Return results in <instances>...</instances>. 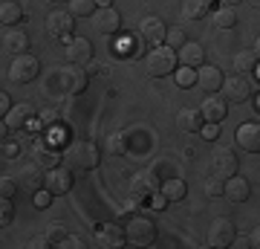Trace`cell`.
I'll list each match as a JSON object with an SVG mask.
<instances>
[{
	"label": "cell",
	"mask_w": 260,
	"mask_h": 249,
	"mask_svg": "<svg viewBox=\"0 0 260 249\" xmlns=\"http://www.w3.org/2000/svg\"><path fill=\"white\" fill-rule=\"evenodd\" d=\"M61 162H67L70 171H93L99 162H102V154H99V145L90 142V139H78L67 148V154L61 157Z\"/></svg>",
	"instance_id": "obj_1"
},
{
	"label": "cell",
	"mask_w": 260,
	"mask_h": 249,
	"mask_svg": "<svg viewBox=\"0 0 260 249\" xmlns=\"http://www.w3.org/2000/svg\"><path fill=\"white\" fill-rule=\"evenodd\" d=\"M145 67H148V75L153 78H165L177 70V52L171 49V46H156V49H150L148 58H145Z\"/></svg>",
	"instance_id": "obj_2"
},
{
	"label": "cell",
	"mask_w": 260,
	"mask_h": 249,
	"mask_svg": "<svg viewBox=\"0 0 260 249\" xmlns=\"http://www.w3.org/2000/svg\"><path fill=\"white\" fill-rule=\"evenodd\" d=\"M124 238H127V243H133V246H148V243H153L156 240V223L150 220V217H133V220L124 226Z\"/></svg>",
	"instance_id": "obj_3"
},
{
	"label": "cell",
	"mask_w": 260,
	"mask_h": 249,
	"mask_svg": "<svg viewBox=\"0 0 260 249\" xmlns=\"http://www.w3.org/2000/svg\"><path fill=\"white\" fill-rule=\"evenodd\" d=\"M38 73H41V61H38L35 56H29V52H23V56H15V61H12V67H9V78H12L15 84L35 81Z\"/></svg>",
	"instance_id": "obj_4"
},
{
	"label": "cell",
	"mask_w": 260,
	"mask_h": 249,
	"mask_svg": "<svg viewBox=\"0 0 260 249\" xmlns=\"http://www.w3.org/2000/svg\"><path fill=\"white\" fill-rule=\"evenodd\" d=\"M44 188L49 194H70V188H73V171L67 165L49 168L47 174H44Z\"/></svg>",
	"instance_id": "obj_5"
},
{
	"label": "cell",
	"mask_w": 260,
	"mask_h": 249,
	"mask_svg": "<svg viewBox=\"0 0 260 249\" xmlns=\"http://www.w3.org/2000/svg\"><path fill=\"white\" fill-rule=\"evenodd\" d=\"M47 29L52 38H61V41H70L73 38V29H75V18L70 15V12H49L47 15Z\"/></svg>",
	"instance_id": "obj_6"
},
{
	"label": "cell",
	"mask_w": 260,
	"mask_h": 249,
	"mask_svg": "<svg viewBox=\"0 0 260 249\" xmlns=\"http://www.w3.org/2000/svg\"><path fill=\"white\" fill-rule=\"evenodd\" d=\"M211 162H214V174H220L223 180L237 174V168H240V159H237V154H234L232 148H214Z\"/></svg>",
	"instance_id": "obj_7"
},
{
	"label": "cell",
	"mask_w": 260,
	"mask_h": 249,
	"mask_svg": "<svg viewBox=\"0 0 260 249\" xmlns=\"http://www.w3.org/2000/svg\"><path fill=\"white\" fill-rule=\"evenodd\" d=\"M234 223L229 220V217H217V220L211 223V229H208V243H211L214 249H225V246H232V240H234Z\"/></svg>",
	"instance_id": "obj_8"
},
{
	"label": "cell",
	"mask_w": 260,
	"mask_h": 249,
	"mask_svg": "<svg viewBox=\"0 0 260 249\" xmlns=\"http://www.w3.org/2000/svg\"><path fill=\"white\" fill-rule=\"evenodd\" d=\"M220 90H225L223 93V99L225 102H234V104H240V102H246L249 99V93H251V81L246 78V75H234V78H223V87Z\"/></svg>",
	"instance_id": "obj_9"
},
{
	"label": "cell",
	"mask_w": 260,
	"mask_h": 249,
	"mask_svg": "<svg viewBox=\"0 0 260 249\" xmlns=\"http://www.w3.org/2000/svg\"><path fill=\"white\" fill-rule=\"evenodd\" d=\"M159 185H162V180L148 168V171L133 174V180H130V194H133V197H142V200H148L153 191H159Z\"/></svg>",
	"instance_id": "obj_10"
},
{
	"label": "cell",
	"mask_w": 260,
	"mask_h": 249,
	"mask_svg": "<svg viewBox=\"0 0 260 249\" xmlns=\"http://www.w3.org/2000/svg\"><path fill=\"white\" fill-rule=\"evenodd\" d=\"M200 116L203 122H214V125H220V122L229 116V102H225L223 96H205V102L200 104Z\"/></svg>",
	"instance_id": "obj_11"
},
{
	"label": "cell",
	"mask_w": 260,
	"mask_h": 249,
	"mask_svg": "<svg viewBox=\"0 0 260 249\" xmlns=\"http://www.w3.org/2000/svg\"><path fill=\"white\" fill-rule=\"evenodd\" d=\"M61 84H64V90L70 93V96H81V93L87 90V84H90V73L75 64V67H70V70H61Z\"/></svg>",
	"instance_id": "obj_12"
},
{
	"label": "cell",
	"mask_w": 260,
	"mask_h": 249,
	"mask_svg": "<svg viewBox=\"0 0 260 249\" xmlns=\"http://www.w3.org/2000/svg\"><path fill=\"white\" fill-rule=\"evenodd\" d=\"M93 23L102 35H116L121 29V15L113 6H102V9L93 12Z\"/></svg>",
	"instance_id": "obj_13"
},
{
	"label": "cell",
	"mask_w": 260,
	"mask_h": 249,
	"mask_svg": "<svg viewBox=\"0 0 260 249\" xmlns=\"http://www.w3.org/2000/svg\"><path fill=\"white\" fill-rule=\"evenodd\" d=\"M32 119H35V107L29 102H23V104H12L3 122L9 125V130H23L26 125H32Z\"/></svg>",
	"instance_id": "obj_14"
},
{
	"label": "cell",
	"mask_w": 260,
	"mask_h": 249,
	"mask_svg": "<svg viewBox=\"0 0 260 249\" xmlns=\"http://www.w3.org/2000/svg\"><path fill=\"white\" fill-rule=\"evenodd\" d=\"M197 84H200L205 93H220V87H223V70L214 67V64L197 67Z\"/></svg>",
	"instance_id": "obj_15"
},
{
	"label": "cell",
	"mask_w": 260,
	"mask_h": 249,
	"mask_svg": "<svg viewBox=\"0 0 260 249\" xmlns=\"http://www.w3.org/2000/svg\"><path fill=\"white\" fill-rule=\"evenodd\" d=\"M165 23H162V18H156V15H148V18L139 23V35L145 38V44H153L159 46L162 41H165Z\"/></svg>",
	"instance_id": "obj_16"
},
{
	"label": "cell",
	"mask_w": 260,
	"mask_h": 249,
	"mask_svg": "<svg viewBox=\"0 0 260 249\" xmlns=\"http://www.w3.org/2000/svg\"><path fill=\"white\" fill-rule=\"evenodd\" d=\"M177 61L182 67H191V70H197V67L205 64V49L197 41H185V44L177 49Z\"/></svg>",
	"instance_id": "obj_17"
},
{
	"label": "cell",
	"mask_w": 260,
	"mask_h": 249,
	"mask_svg": "<svg viewBox=\"0 0 260 249\" xmlns=\"http://www.w3.org/2000/svg\"><path fill=\"white\" fill-rule=\"evenodd\" d=\"M223 197H229L232 203H246V200L251 197V185H249V180H246V177H237V174H232L229 180H225Z\"/></svg>",
	"instance_id": "obj_18"
},
{
	"label": "cell",
	"mask_w": 260,
	"mask_h": 249,
	"mask_svg": "<svg viewBox=\"0 0 260 249\" xmlns=\"http://www.w3.org/2000/svg\"><path fill=\"white\" fill-rule=\"evenodd\" d=\"M44 168L38 165V162H26V165L18 171V180L15 183H20L26 191H38V188H44Z\"/></svg>",
	"instance_id": "obj_19"
},
{
	"label": "cell",
	"mask_w": 260,
	"mask_h": 249,
	"mask_svg": "<svg viewBox=\"0 0 260 249\" xmlns=\"http://www.w3.org/2000/svg\"><path fill=\"white\" fill-rule=\"evenodd\" d=\"M237 145L249 154H257L260 151V125L257 122H246L237 128Z\"/></svg>",
	"instance_id": "obj_20"
},
{
	"label": "cell",
	"mask_w": 260,
	"mask_h": 249,
	"mask_svg": "<svg viewBox=\"0 0 260 249\" xmlns=\"http://www.w3.org/2000/svg\"><path fill=\"white\" fill-rule=\"evenodd\" d=\"M67 58H70V64H87L93 58V44L87 38H70L67 41Z\"/></svg>",
	"instance_id": "obj_21"
},
{
	"label": "cell",
	"mask_w": 260,
	"mask_h": 249,
	"mask_svg": "<svg viewBox=\"0 0 260 249\" xmlns=\"http://www.w3.org/2000/svg\"><path fill=\"white\" fill-rule=\"evenodd\" d=\"M99 243L104 249H116V246H124L127 238H124V229L119 223H102L99 226Z\"/></svg>",
	"instance_id": "obj_22"
},
{
	"label": "cell",
	"mask_w": 260,
	"mask_h": 249,
	"mask_svg": "<svg viewBox=\"0 0 260 249\" xmlns=\"http://www.w3.org/2000/svg\"><path fill=\"white\" fill-rule=\"evenodd\" d=\"M3 46L9 49L12 56H23V52H29V35L23 32V29L12 26L6 35H3Z\"/></svg>",
	"instance_id": "obj_23"
},
{
	"label": "cell",
	"mask_w": 260,
	"mask_h": 249,
	"mask_svg": "<svg viewBox=\"0 0 260 249\" xmlns=\"http://www.w3.org/2000/svg\"><path fill=\"white\" fill-rule=\"evenodd\" d=\"M177 128L182 133H197L203 128V116H200V107H182L177 116Z\"/></svg>",
	"instance_id": "obj_24"
},
{
	"label": "cell",
	"mask_w": 260,
	"mask_h": 249,
	"mask_svg": "<svg viewBox=\"0 0 260 249\" xmlns=\"http://www.w3.org/2000/svg\"><path fill=\"white\" fill-rule=\"evenodd\" d=\"M32 159H35L44 171H49V168H55L58 162H61V154H58L55 148H47L44 142H38V145L32 148Z\"/></svg>",
	"instance_id": "obj_25"
},
{
	"label": "cell",
	"mask_w": 260,
	"mask_h": 249,
	"mask_svg": "<svg viewBox=\"0 0 260 249\" xmlns=\"http://www.w3.org/2000/svg\"><path fill=\"white\" fill-rule=\"evenodd\" d=\"M211 6L214 0H182V15H185V20H203L208 18Z\"/></svg>",
	"instance_id": "obj_26"
},
{
	"label": "cell",
	"mask_w": 260,
	"mask_h": 249,
	"mask_svg": "<svg viewBox=\"0 0 260 249\" xmlns=\"http://www.w3.org/2000/svg\"><path fill=\"white\" fill-rule=\"evenodd\" d=\"M159 191L168 197V203H177V200H185L188 185H185V180H179V177H168L165 183L159 185Z\"/></svg>",
	"instance_id": "obj_27"
},
{
	"label": "cell",
	"mask_w": 260,
	"mask_h": 249,
	"mask_svg": "<svg viewBox=\"0 0 260 249\" xmlns=\"http://www.w3.org/2000/svg\"><path fill=\"white\" fill-rule=\"evenodd\" d=\"M257 61H260L257 49H243L240 56H234V70H237L240 75H246V73H251V70L257 67Z\"/></svg>",
	"instance_id": "obj_28"
},
{
	"label": "cell",
	"mask_w": 260,
	"mask_h": 249,
	"mask_svg": "<svg viewBox=\"0 0 260 249\" xmlns=\"http://www.w3.org/2000/svg\"><path fill=\"white\" fill-rule=\"evenodd\" d=\"M20 20H23V9H20V3H15V0H3V3H0V23L15 26V23H20Z\"/></svg>",
	"instance_id": "obj_29"
},
{
	"label": "cell",
	"mask_w": 260,
	"mask_h": 249,
	"mask_svg": "<svg viewBox=\"0 0 260 249\" xmlns=\"http://www.w3.org/2000/svg\"><path fill=\"white\" fill-rule=\"evenodd\" d=\"M113 52H119V56L124 58H142L145 56V38H124V44L119 46V49H113Z\"/></svg>",
	"instance_id": "obj_30"
},
{
	"label": "cell",
	"mask_w": 260,
	"mask_h": 249,
	"mask_svg": "<svg viewBox=\"0 0 260 249\" xmlns=\"http://www.w3.org/2000/svg\"><path fill=\"white\" fill-rule=\"evenodd\" d=\"M214 26L217 29H234L237 26V12L232 6H220V9H214Z\"/></svg>",
	"instance_id": "obj_31"
},
{
	"label": "cell",
	"mask_w": 260,
	"mask_h": 249,
	"mask_svg": "<svg viewBox=\"0 0 260 249\" xmlns=\"http://www.w3.org/2000/svg\"><path fill=\"white\" fill-rule=\"evenodd\" d=\"M95 9H99L95 0H70V15L73 18H93Z\"/></svg>",
	"instance_id": "obj_32"
},
{
	"label": "cell",
	"mask_w": 260,
	"mask_h": 249,
	"mask_svg": "<svg viewBox=\"0 0 260 249\" xmlns=\"http://www.w3.org/2000/svg\"><path fill=\"white\" fill-rule=\"evenodd\" d=\"M205 194L208 197H223V188H225V180L220 174H211V177H205Z\"/></svg>",
	"instance_id": "obj_33"
},
{
	"label": "cell",
	"mask_w": 260,
	"mask_h": 249,
	"mask_svg": "<svg viewBox=\"0 0 260 249\" xmlns=\"http://www.w3.org/2000/svg\"><path fill=\"white\" fill-rule=\"evenodd\" d=\"M188 41V35H185V29H179V26H174V29H168L165 32V46H171L174 52H177L179 46Z\"/></svg>",
	"instance_id": "obj_34"
},
{
	"label": "cell",
	"mask_w": 260,
	"mask_h": 249,
	"mask_svg": "<svg viewBox=\"0 0 260 249\" xmlns=\"http://www.w3.org/2000/svg\"><path fill=\"white\" fill-rule=\"evenodd\" d=\"M107 151L110 154H124L127 151V136L124 133H110L107 136Z\"/></svg>",
	"instance_id": "obj_35"
},
{
	"label": "cell",
	"mask_w": 260,
	"mask_h": 249,
	"mask_svg": "<svg viewBox=\"0 0 260 249\" xmlns=\"http://www.w3.org/2000/svg\"><path fill=\"white\" fill-rule=\"evenodd\" d=\"M12 217H15V206H12V200L0 197V229H3V226H9Z\"/></svg>",
	"instance_id": "obj_36"
},
{
	"label": "cell",
	"mask_w": 260,
	"mask_h": 249,
	"mask_svg": "<svg viewBox=\"0 0 260 249\" xmlns=\"http://www.w3.org/2000/svg\"><path fill=\"white\" fill-rule=\"evenodd\" d=\"M174 73H177L179 87H191V84H197V70H191V67H182V70H174Z\"/></svg>",
	"instance_id": "obj_37"
},
{
	"label": "cell",
	"mask_w": 260,
	"mask_h": 249,
	"mask_svg": "<svg viewBox=\"0 0 260 249\" xmlns=\"http://www.w3.org/2000/svg\"><path fill=\"white\" fill-rule=\"evenodd\" d=\"M15 194H18V183H15L12 177H3V180H0V197H6V200H12Z\"/></svg>",
	"instance_id": "obj_38"
},
{
	"label": "cell",
	"mask_w": 260,
	"mask_h": 249,
	"mask_svg": "<svg viewBox=\"0 0 260 249\" xmlns=\"http://www.w3.org/2000/svg\"><path fill=\"white\" fill-rule=\"evenodd\" d=\"M20 154V148L15 145V142H9V139H3V142H0V157L3 159H15Z\"/></svg>",
	"instance_id": "obj_39"
},
{
	"label": "cell",
	"mask_w": 260,
	"mask_h": 249,
	"mask_svg": "<svg viewBox=\"0 0 260 249\" xmlns=\"http://www.w3.org/2000/svg\"><path fill=\"white\" fill-rule=\"evenodd\" d=\"M197 133H203V139H208V142H211V139L220 136V125H214V122H203V128L197 130Z\"/></svg>",
	"instance_id": "obj_40"
},
{
	"label": "cell",
	"mask_w": 260,
	"mask_h": 249,
	"mask_svg": "<svg viewBox=\"0 0 260 249\" xmlns=\"http://www.w3.org/2000/svg\"><path fill=\"white\" fill-rule=\"evenodd\" d=\"M150 206H153V212H165L168 209V197L162 191H153L150 194Z\"/></svg>",
	"instance_id": "obj_41"
},
{
	"label": "cell",
	"mask_w": 260,
	"mask_h": 249,
	"mask_svg": "<svg viewBox=\"0 0 260 249\" xmlns=\"http://www.w3.org/2000/svg\"><path fill=\"white\" fill-rule=\"evenodd\" d=\"M61 246H75V249H81V246H84V240H81V238H75V235H64V238H61Z\"/></svg>",
	"instance_id": "obj_42"
},
{
	"label": "cell",
	"mask_w": 260,
	"mask_h": 249,
	"mask_svg": "<svg viewBox=\"0 0 260 249\" xmlns=\"http://www.w3.org/2000/svg\"><path fill=\"white\" fill-rule=\"evenodd\" d=\"M142 203H145L142 197H133V194H130V200L124 203V212H139V209H142Z\"/></svg>",
	"instance_id": "obj_43"
},
{
	"label": "cell",
	"mask_w": 260,
	"mask_h": 249,
	"mask_svg": "<svg viewBox=\"0 0 260 249\" xmlns=\"http://www.w3.org/2000/svg\"><path fill=\"white\" fill-rule=\"evenodd\" d=\"M49 200H52V194H44V191H41V188H38V194H35V203L38 206H41V209H47V206H49Z\"/></svg>",
	"instance_id": "obj_44"
},
{
	"label": "cell",
	"mask_w": 260,
	"mask_h": 249,
	"mask_svg": "<svg viewBox=\"0 0 260 249\" xmlns=\"http://www.w3.org/2000/svg\"><path fill=\"white\" fill-rule=\"evenodd\" d=\"M32 246L35 249H47V246H52V238H49V235H41V238L32 240Z\"/></svg>",
	"instance_id": "obj_45"
},
{
	"label": "cell",
	"mask_w": 260,
	"mask_h": 249,
	"mask_svg": "<svg viewBox=\"0 0 260 249\" xmlns=\"http://www.w3.org/2000/svg\"><path fill=\"white\" fill-rule=\"evenodd\" d=\"M9 107H12L9 93H0V116H6V113H9Z\"/></svg>",
	"instance_id": "obj_46"
},
{
	"label": "cell",
	"mask_w": 260,
	"mask_h": 249,
	"mask_svg": "<svg viewBox=\"0 0 260 249\" xmlns=\"http://www.w3.org/2000/svg\"><path fill=\"white\" fill-rule=\"evenodd\" d=\"M64 226H52V235H49V238H52V240H61V238H64Z\"/></svg>",
	"instance_id": "obj_47"
},
{
	"label": "cell",
	"mask_w": 260,
	"mask_h": 249,
	"mask_svg": "<svg viewBox=\"0 0 260 249\" xmlns=\"http://www.w3.org/2000/svg\"><path fill=\"white\" fill-rule=\"evenodd\" d=\"M6 136H9V125H6V122L0 119V142H3Z\"/></svg>",
	"instance_id": "obj_48"
},
{
	"label": "cell",
	"mask_w": 260,
	"mask_h": 249,
	"mask_svg": "<svg viewBox=\"0 0 260 249\" xmlns=\"http://www.w3.org/2000/svg\"><path fill=\"white\" fill-rule=\"evenodd\" d=\"M237 3H243V0H223V6H232V9L237 6Z\"/></svg>",
	"instance_id": "obj_49"
},
{
	"label": "cell",
	"mask_w": 260,
	"mask_h": 249,
	"mask_svg": "<svg viewBox=\"0 0 260 249\" xmlns=\"http://www.w3.org/2000/svg\"><path fill=\"white\" fill-rule=\"evenodd\" d=\"M95 6L102 9V6H110V0H95Z\"/></svg>",
	"instance_id": "obj_50"
},
{
	"label": "cell",
	"mask_w": 260,
	"mask_h": 249,
	"mask_svg": "<svg viewBox=\"0 0 260 249\" xmlns=\"http://www.w3.org/2000/svg\"><path fill=\"white\" fill-rule=\"evenodd\" d=\"M243 3H251V6H257V0H243Z\"/></svg>",
	"instance_id": "obj_51"
},
{
	"label": "cell",
	"mask_w": 260,
	"mask_h": 249,
	"mask_svg": "<svg viewBox=\"0 0 260 249\" xmlns=\"http://www.w3.org/2000/svg\"><path fill=\"white\" fill-rule=\"evenodd\" d=\"M49 3H70V0H49Z\"/></svg>",
	"instance_id": "obj_52"
}]
</instances>
